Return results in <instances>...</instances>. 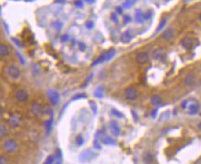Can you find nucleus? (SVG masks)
<instances>
[{
  "instance_id": "nucleus-1",
  "label": "nucleus",
  "mask_w": 201,
  "mask_h": 164,
  "mask_svg": "<svg viewBox=\"0 0 201 164\" xmlns=\"http://www.w3.org/2000/svg\"><path fill=\"white\" fill-rule=\"evenodd\" d=\"M18 148H19V145L17 141L14 139H9L5 141L3 145V149L8 153H14L18 150Z\"/></svg>"
},
{
  "instance_id": "nucleus-2",
  "label": "nucleus",
  "mask_w": 201,
  "mask_h": 164,
  "mask_svg": "<svg viewBox=\"0 0 201 164\" xmlns=\"http://www.w3.org/2000/svg\"><path fill=\"white\" fill-rule=\"evenodd\" d=\"M7 73H8L9 77L10 78L14 79V80L19 79L20 77V68H19L17 66H15V65L9 66V67H8V69H7Z\"/></svg>"
},
{
  "instance_id": "nucleus-3",
  "label": "nucleus",
  "mask_w": 201,
  "mask_h": 164,
  "mask_svg": "<svg viewBox=\"0 0 201 164\" xmlns=\"http://www.w3.org/2000/svg\"><path fill=\"white\" fill-rule=\"evenodd\" d=\"M125 96L128 100H136L138 98V92L135 87H127L125 89Z\"/></svg>"
},
{
  "instance_id": "nucleus-4",
  "label": "nucleus",
  "mask_w": 201,
  "mask_h": 164,
  "mask_svg": "<svg viewBox=\"0 0 201 164\" xmlns=\"http://www.w3.org/2000/svg\"><path fill=\"white\" fill-rule=\"evenodd\" d=\"M182 107H183L184 109L188 108L189 111H190V113H192V114L197 113L198 109H199L198 103H197L196 101H195V100H185V101L182 103Z\"/></svg>"
},
{
  "instance_id": "nucleus-5",
  "label": "nucleus",
  "mask_w": 201,
  "mask_h": 164,
  "mask_svg": "<svg viewBox=\"0 0 201 164\" xmlns=\"http://www.w3.org/2000/svg\"><path fill=\"white\" fill-rule=\"evenodd\" d=\"M14 97H15V99H16L18 101H20V102H25V101H27V100H29L30 95H29L28 91H26V90H24V89H20V90H18V91L15 93Z\"/></svg>"
},
{
  "instance_id": "nucleus-6",
  "label": "nucleus",
  "mask_w": 201,
  "mask_h": 164,
  "mask_svg": "<svg viewBox=\"0 0 201 164\" xmlns=\"http://www.w3.org/2000/svg\"><path fill=\"white\" fill-rule=\"evenodd\" d=\"M181 44L182 46L186 49V50H191L195 47V44H196V41L193 39V38H190V37H185L182 40L181 42Z\"/></svg>"
},
{
  "instance_id": "nucleus-7",
  "label": "nucleus",
  "mask_w": 201,
  "mask_h": 164,
  "mask_svg": "<svg viewBox=\"0 0 201 164\" xmlns=\"http://www.w3.org/2000/svg\"><path fill=\"white\" fill-rule=\"evenodd\" d=\"M95 157V154L90 150H85L79 155V161L81 162H88L90 161Z\"/></svg>"
},
{
  "instance_id": "nucleus-8",
  "label": "nucleus",
  "mask_w": 201,
  "mask_h": 164,
  "mask_svg": "<svg viewBox=\"0 0 201 164\" xmlns=\"http://www.w3.org/2000/svg\"><path fill=\"white\" fill-rule=\"evenodd\" d=\"M114 56H115V50H111L110 52L104 53V56H102L100 57H99V58L93 63V65H96V64H99V63H102V62H104V61H108V60H110Z\"/></svg>"
},
{
  "instance_id": "nucleus-9",
  "label": "nucleus",
  "mask_w": 201,
  "mask_h": 164,
  "mask_svg": "<svg viewBox=\"0 0 201 164\" xmlns=\"http://www.w3.org/2000/svg\"><path fill=\"white\" fill-rule=\"evenodd\" d=\"M48 99L53 105H57L59 101V95L56 90H49L47 92Z\"/></svg>"
},
{
  "instance_id": "nucleus-10",
  "label": "nucleus",
  "mask_w": 201,
  "mask_h": 164,
  "mask_svg": "<svg viewBox=\"0 0 201 164\" xmlns=\"http://www.w3.org/2000/svg\"><path fill=\"white\" fill-rule=\"evenodd\" d=\"M136 61L139 65H145L148 61V54L145 52L137 53V56H136Z\"/></svg>"
},
{
  "instance_id": "nucleus-11",
  "label": "nucleus",
  "mask_w": 201,
  "mask_h": 164,
  "mask_svg": "<svg viewBox=\"0 0 201 164\" xmlns=\"http://www.w3.org/2000/svg\"><path fill=\"white\" fill-rule=\"evenodd\" d=\"M10 54V50L8 45L4 43H0V56L7 57Z\"/></svg>"
},
{
  "instance_id": "nucleus-12",
  "label": "nucleus",
  "mask_w": 201,
  "mask_h": 164,
  "mask_svg": "<svg viewBox=\"0 0 201 164\" xmlns=\"http://www.w3.org/2000/svg\"><path fill=\"white\" fill-rule=\"evenodd\" d=\"M164 56V50L163 48H159L157 50L154 51L153 54H152V57L154 60H161L163 57Z\"/></svg>"
},
{
  "instance_id": "nucleus-13",
  "label": "nucleus",
  "mask_w": 201,
  "mask_h": 164,
  "mask_svg": "<svg viewBox=\"0 0 201 164\" xmlns=\"http://www.w3.org/2000/svg\"><path fill=\"white\" fill-rule=\"evenodd\" d=\"M174 30H172V29H168V30H166V31H163L162 37H163V39L165 40V41H169V40H171V39L174 38Z\"/></svg>"
},
{
  "instance_id": "nucleus-14",
  "label": "nucleus",
  "mask_w": 201,
  "mask_h": 164,
  "mask_svg": "<svg viewBox=\"0 0 201 164\" xmlns=\"http://www.w3.org/2000/svg\"><path fill=\"white\" fill-rule=\"evenodd\" d=\"M142 159H143V162H144L145 164H152V161H153V156H152V153L145 152V153L143 154Z\"/></svg>"
},
{
  "instance_id": "nucleus-15",
  "label": "nucleus",
  "mask_w": 201,
  "mask_h": 164,
  "mask_svg": "<svg viewBox=\"0 0 201 164\" xmlns=\"http://www.w3.org/2000/svg\"><path fill=\"white\" fill-rule=\"evenodd\" d=\"M196 82V77L194 74H188L186 78H185V84L186 86H193Z\"/></svg>"
},
{
  "instance_id": "nucleus-16",
  "label": "nucleus",
  "mask_w": 201,
  "mask_h": 164,
  "mask_svg": "<svg viewBox=\"0 0 201 164\" xmlns=\"http://www.w3.org/2000/svg\"><path fill=\"white\" fill-rule=\"evenodd\" d=\"M110 127H111L112 132H113L115 136H118V135L120 134L121 130H120V127L118 126V125H117L116 122H111V124H110Z\"/></svg>"
},
{
  "instance_id": "nucleus-17",
  "label": "nucleus",
  "mask_w": 201,
  "mask_h": 164,
  "mask_svg": "<svg viewBox=\"0 0 201 164\" xmlns=\"http://www.w3.org/2000/svg\"><path fill=\"white\" fill-rule=\"evenodd\" d=\"M150 101H152V105L158 106V105L162 104L163 100H162V98H161L159 95H153V96L152 97V99H150Z\"/></svg>"
},
{
  "instance_id": "nucleus-18",
  "label": "nucleus",
  "mask_w": 201,
  "mask_h": 164,
  "mask_svg": "<svg viewBox=\"0 0 201 164\" xmlns=\"http://www.w3.org/2000/svg\"><path fill=\"white\" fill-rule=\"evenodd\" d=\"M9 134V131H8V128L5 125H2L0 124V138H3L5 137H7Z\"/></svg>"
},
{
  "instance_id": "nucleus-19",
  "label": "nucleus",
  "mask_w": 201,
  "mask_h": 164,
  "mask_svg": "<svg viewBox=\"0 0 201 164\" xmlns=\"http://www.w3.org/2000/svg\"><path fill=\"white\" fill-rule=\"evenodd\" d=\"M103 143L105 144V145H115V140L112 137H108V136H104L103 137Z\"/></svg>"
},
{
  "instance_id": "nucleus-20",
  "label": "nucleus",
  "mask_w": 201,
  "mask_h": 164,
  "mask_svg": "<svg viewBox=\"0 0 201 164\" xmlns=\"http://www.w3.org/2000/svg\"><path fill=\"white\" fill-rule=\"evenodd\" d=\"M42 111V107L39 105V104H34L33 107H32V112L36 115H38L39 113H41Z\"/></svg>"
},
{
  "instance_id": "nucleus-21",
  "label": "nucleus",
  "mask_w": 201,
  "mask_h": 164,
  "mask_svg": "<svg viewBox=\"0 0 201 164\" xmlns=\"http://www.w3.org/2000/svg\"><path fill=\"white\" fill-rule=\"evenodd\" d=\"M54 161H55V157H54V156H49V157L45 159V161L43 162V164H53Z\"/></svg>"
},
{
  "instance_id": "nucleus-22",
  "label": "nucleus",
  "mask_w": 201,
  "mask_h": 164,
  "mask_svg": "<svg viewBox=\"0 0 201 164\" xmlns=\"http://www.w3.org/2000/svg\"><path fill=\"white\" fill-rule=\"evenodd\" d=\"M0 164H9V159L5 156L0 155Z\"/></svg>"
},
{
  "instance_id": "nucleus-23",
  "label": "nucleus",
  "mask_w": 201,
  "mask_h": 164,
  "mask_svg": "<svg viewBox=\"0 0 201 164\" xmlns=\"http://www.w3.org/2000/svg\"><path fill=\"white\" fill-rule=\"evenodd\" d=\"M76 142H77V144L79 146H81L83 144V142H84V139H83L82 136H78L77 138H76Z\"/></svg>"
},
{
  "instance_id": "nucleus-24",
  "label": "nucleus",
  "mask_w": 201,
  "mask_h": 164,
  "mask_svg": "<svg viewBox=\"0 0 201 164\" xmlns=\"http://www.w3.org/2000/svg\"><path fill=\"white\" fill-rule=\"evenodd\" d=\"M95 95L97 97H99V98H102L103 97V89H100V88L97 89V90L95 91Z\"/></svg>"
},
{
  "instance_id": "nucleus-25",
  "label": "nucleus",
  "mask_w": 201,
  "mask_h": 164,
  "mask_svg": "<svg viewBox=\"0 0 201 164\" xmlns=\"http://www.w3.org/2000/svg\"><path fill=\"white\" fill-rule=\"evenodd\" d=\"M51 125H52V122H51V121L46 122V130H47V132H49L50 128H51Z\"/></svg>"
},
{
  "instance_id": "nucleus-26",
  "label": "nucleus",
  "mask_w": 201,
  "mask_h": 164,
  "mask_svg": "<svg viewBox=\"0 0 201 164\" xmlns=\"http://www.w3.org/2000/svg\"><path fill=\"white\" fill-rule=\"evenodd\" d=\"M113 114L115 115H117L118 117H123V115H121V114H119V113H116L115 110H113Z\"/></svg>"
},
{
  "instance_id": "nucleus-27",
  "label": "nucleus",
  "mask_w": 201,
  "mask_h": 164,
  "mask_svg": "<svg viewBox=\"0 0 201 164\" xmlns=\"http://www.w3.org/2000/svg\"><path fill=\"white\" fill-rule=\"evenodd\" d=\"M164 24H165V20H163V21H162V23H161V25L159 26V28H158V31H160V30H161V29L163 27V25H164Z\"/></svg>"
},
{
  "instance_id": "nucleus-28",
  "label": "nucleus",
  "mask_w": 201,
  "mask_h": 164,
  "mask_svg": "<svg viewBox=\"0 0 201 164\" xmlns=\"http://www.w3.org/2000/svg\"><path fill=\"white\" fill-rule=\"evenodd\" d=\"M94 145H95V146H96V147L98 148V149H100V145H99V144L97 143V141H95V143H94Z\"/></svg>"
},
{
  "instance_id": "nucleus-29",
  "label": "nucleus",
  "mask_w": 201,
  "mask_h": 164,
  "mask_svg": "<svg viewBox=\"0 0 201 164\" xmlns=\"http://www.w3.org/2000/svg\"><path fill=\"white\" fill-rule=\"evenodd\" d=\"M156 113H157V110H154V111H153V114H152V116H153V117L155 116V115H156Z\"/></svg>"
},
{
  "instance_id": "nucleus-30",
  "label": "nucleus",
  "mask_w": 201,
  "mask_h": 164,
  "mask_svg": "<svg viewBox=\"0 0 201 164\" xmlns=\"http://www.w3.org/2000/svg\"><path fill=\"white\" fill-rule=\"evenodd\" d=\"M198 128H199V129L201 130V123H200V124L198 125Z\"/></svg>"
},
{
  "instance_id": "nucleus-31",
  "label": "nucleus",
  "mask_w": 201,
  "mask_h": 164,
  "mask_svg": "<svg viewBox=\"0 0 201 164\" xmlns=\"http://www.w3.org/2000/svg\"><path fill=\"white\" fill-rule=\"evenodd\" d=\"M56 164H61V161H57V162Z\"/></svg>"
},
{
  "instance_id": "nucleus-32",
  "label": "nucleus",
  "mask_w": 201,
  "mask_h": 164,
  "mask_svg": "<svg viewBox=\"0 0 201 164\" xmlns=\"http://www.w3.org/2000/svg\"><path fill=\"white\" fill-rule=\"evenodd\" d=\"M199 19H200V21H201V13H200V15H199Z\"/></svg>"
},
{
  "instance_id": "nucleus-33",
  "label": "nucleus",
  "mask_w": 201,
  "mask_h": 164,
  "mask_svg": "<svg viewBox=\"0 0 201 164\" xmlns=\"http://www.w3.org/2000/svg\"><path fill=\"white\" fill-rule=\"evenodd\" d=\"M0 111H1V105H0Z\"/></svg>"
}]
</instances>
